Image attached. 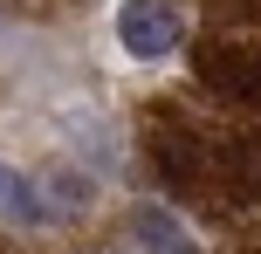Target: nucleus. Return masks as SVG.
Here are the masks:
<instances>
[{
    "label": "nucleus",
    "mask_w": 261,
    "mask_h": 254,
    "mask_svg": "<svg viewBox=\"0 0 261 254\" xmlns=\"http://www.w3.org/2000/svg\"><path fill=\"white\" fill-rule=\"evenodd\" d=\"M206 82H213L220 96L261 103V55H241V48H213V55H206Z\"/></svg>",
    "instance_id": "nucleus-4"
},
{
    "label": "nucleus",
    "mask_w": 261,
    "mask_h": 254,
    "mask_svg": "<svg viewBox=\"0 0 261 254\" xmlns=\"http://www.w3.org/2000/svg\"><path fill=\"white\" fill-rule=\"evenodd\" d=\"M55 124H62V137H69L76 151H90L96 165H110V158H117V137L103 131V117H90V110H62Z\"/></svg>",
    "instance_id": "nucleus-5"
},
{
    "label": "nucleus",
    "mask_w": 261,
    "mask_h": 254,
    "mask_svg": "<svg viewBox=\"0 0 261 254\" xmlns=\"http://www.w3.org/2000/svg\"><path fill=\"white\" fill-rule=\"evenodd\" d=\"M179 14L165 7V0H124L117 7V48L130 62H165L172 48H179Z\"/></svg>",
    "instance_id": "nucleus-1"
},
{
    "label": "nucleus",
    "mask_w": 261,
    "mask_h": 254,
    "mask_svg": "<svg viewBox=\"0 0 261 254\" xmlns=\"http://www.w3.org/2000/svg\"><path fill=\"white\" fill-rule=\"evenodd\" d=\"M227 179H234L241 200H261V137H241L227 151Z\"/></svg>",
    "instance_id": "nucleus-6"
},
{
    "label": "nucleus",
    "mask_w": 261,
    "mask_h": 254,
    "mask_svg": "<svg viewBox=\"0 0 261 254\" xmlns=\"http://www.w3.org/2000/svg\"><path fill=\"white\" fill-rule=\"evenodd\" d=\"M41 200H48L55 213H83V206L96 200V186H90V179H83V172H55L48 186H41Z\"/></svg>",
    "instance_id": "nucleus-7"
},
{
    "label": "nucleus",
    "mask_w": 261,
    "mask_h": 254,
    "mask_svg": "<svg viewBox=\"0 0 261 254\" xmlns=\"http://www.w3.org/2000/svg\"><path fill=\"white\" fill-rule=\"evenodd\" d=\"M0 220H7V227H21V234L55 227V206L41 200V179H28L21 165H7V158H0Z\"/></svg>",
    "instance_id": "nucleus-2"
},
{
    "label": "nucleus",
    "mask_w": 261,
    "mask_h": 254,
    "mask_svg": "<svg viewBox=\"0 0 261 254\" xmlns=\"http://www.w3.org/2000/svg\"><path fill=\"white\" fill-rule=\"evenodd\" d=\"M130 234H138V254H199V241L186 234V220L165 213V206H151V200L130 213Z\"/></svg>",
    "instance_id": "nucleus-3"
}]
</instances>
